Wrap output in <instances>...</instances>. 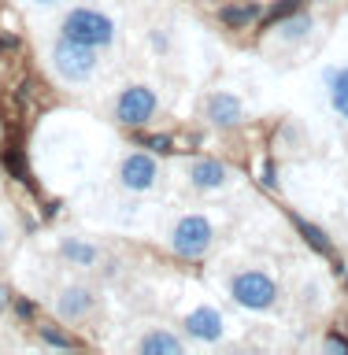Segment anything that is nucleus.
Here are the masks:
<instances>
[{
    "mask_svg": "<svg viewBox=\"0 0 348 355\" xmlns=\"http://www.w3.org/2000/svg\"><path fill=\"white\" fill-rule=\"evenodd\" d=\"M60 37H71L78 44H89V49H108V44H115L119 26L100 8H74L60 22Z\"/></svg>",
    "mask_w": 348,
    "mask_h": 355,
    "instance_id": "obj_1",
    "label": "nucleus"
},
{
    "mask_svg": "<svg viewBox=\"0 0 348 355\" xmlns=\"http://www.w3.org/2000/svg\"><path fill=\"white\" fill-rule=\"evenodd\" d=\"M49 63H52V71L60 74L67 85H85L89 78L97 74V49L78 44L71 37H60L52 44V52H49Z\"/></svg>",
    "mask_w": 348,
    "mask_h": 355,
    "instance_id": "obj_2",
    "label": "nucleus"
},
{
    "mask_svg": "<svg viewBox=\"0 0 348 355\" xmlns=\"http://www.w3.org/2000/svg\"><path fill=\"white\" fill-rule=\"evenodd\" d=\"M226 288H230L233 304L245 311H274L278 304V282L267 270H238V274H230Z\"/></svg>",
    "mask_w": 348,
    "mask_h": 355,
    "instance_id": "obj_3",
    "label": "nucleus"
},
{
    "mask_svg": "<svg viewBox=\"0 0 348 355\" xmlns=\"http://www.w3.org/2000/svg\"><path fill=\"white\" fill-rule=\"evenodd\" d=\"M215 244V230L204 215H182L167 233V248H171L178 259H204Z\"/></svg>",
    "mask_w": 348,
    "mask_h": 355,
    "instance_id": "obj_4",
    "label": "nucleus"
},
{
    "mask_svg": "<svg viewBox=\"0 0 348 355\" xmlns=\"http://www.w3.org/2000/svg\"><path fill=\"white\" fill-rule=\"evenodd\" d=\"M115 182L126 193H152L160 185V163L156 152H126L115 166Z\"/></svg>",
    "mask_w": 348,
    "mask_h": 355,
    "instance_id": "obj_5",
    "label": "nucleus"
},
{
    "mask_svg": "<svg viewBox=\"0 0 348 355\" xmlns=\"http://www.w3.org/2000/svg\"><path fill=\"white\" fill-rule=\"evenodd\" d=\"M156 107H160V96H156L152 85H126L115 100V122L122 126H144Z\"/></svg>",
    "mask_w": 348,
    "mask_h": 355,
    "instance_id": "obj_6",
    "label": "nucleus"
},
{
    "mask_svg": "<svg viewBox=\"0 0 348 355\" xmlns=\"http://www.w3.org/2000/svg\"><path fill=\"white\" fill-rule=\"evenodd\" d=\"M93 307H97V296L89 293L85 285H67L63 293L56 296V315L63 322H82Z\"/></svg>",
    "mask_w": 348,
    "mask_h": 355,
    "instance_id": "obj_7",
    "label": "nucleus"
},
{
    "mask_svg": "<svg viewBox=\"0 0 348 355\" xmlns=\"http://www.w3.org/2000/svg\"><path fill=\"white\" fill-rule=\"evenodd\" d=\"M230 166L219 163V159H197L189 163V185L200 189V193H215V189L230 185Z\"/></svg>",
    "mask_w": 348,
    "mask_h": 355,
    "instance_id": "obj_8",
    "label": "nucleus"
},
{
    "mask_svg": "<svg viewBox=\"0 0 348 355\" xmlns=\"http://www.w3.org/2000/svg\"><path fill=\"white\" fill-rule=\"evenodd\" d=\"M204 115H208L211 126H238L245 119V107L233 93H211L208 104H204Z\"/></svg>",
    "mask_w": 348,
    "mask_h": 355,
    "instance_id": "obj_9",
    "label": "nucleus"
},
{
    "mask_svg": "<svg viewBox=\"0 0 348 355\" xmlns=\"http://www.w3.org/2000/svg\"><path fill=\"white\" fill-rule=\"evenodd\" d=\"M185 333L197 340H204V344H215V340H222V315L215 307H197L193 315L185 318Z\"/></svg>",
    "mask_w": 348,
    "mask_h": 355,
    "instance_id": "obj_10",
    "label": "nucleus"
},
{
    "mask_svg": "<svg viewBox=\"0 0 348 355\" xmlns=\"http://www.w3.org/2000/svg\"><path fill=\"white\" fill-rule=\"evenodd\" d=\"M138 352L141 355H182L185 340L174 337L171 329H152V333H144V337L138 340Z\"/></svg>",
    "mask_w": 348,
    "mask_h": 355,
    "instance_id": "obj_11",
    "label": "nucleus"
},
{
    "mask_svg": "<svg viewBox=\"0 0 348 355\" xmlns=\"http://www.w3.org/2000/svg\"><path fill=\"white\" fill-rule=\"evenodd\" d=\"M322 85H326V93H330L333 111L348 122V67H330V71H322Z\"/></svg>",
    "mask_w": 348,
    "mask_h": 355,
    "instance_id": "obj_12",
    "label": "nucleus"
},
{
    "mask_svg": "<svg viewBox=\"0 0 348 355\" xmlns=\"http://www.w3.org/2000/svg\"><path fill=\"white\" fill-rule=\"evenodd\" d=\"M260 15H263L260 4H226V8L219 11L222 26H230V30H245L249 22H256Z\"/></svg>",
    "mask_w": 348,
    "mask_h": 355,
    "instance_id": "obj_13",
    "label": "nucleus"
},
{
    "mask_svg": "<svg viewBox=\"0 0 348 355\" xmlns=\"http://www.w3.org/2000/svg\"><path fill=\"white\" fill-rule=\"evenodd\" d=\"M60 255L67 263H74V266H93L97 263V248H93V244H85V241H78V237H63Z\"/></svg>",
    "mask_w": 348,
    "mask_h": 355,
    "instance_id": "obj_14",
    "label": "nucleus"
},
{
    "mask_svg": "<svg viewBox=\"0 0 348 355\" xmlns=\"http://www.w3.org/2000/svg\"><path fill=\"white\" fill-rule=\"evenodd\" d=\"M311 26H315V19L308 15V11H297V15L282 19V41H304Z\"/></svg>",
    "mask_w": 348,
    "mask_h": 355,
    "instance_id": "obj_15",
    "label": "nucleus"
},
{
    "mask_svg": "<svg viewBox=\"0 0 348 355\" xmlns=\"http://www.w3.org/2000/svg\"><path fill=\"white\" fill-rule=\"evenodd\" d=\"M293 226L304 233V241L311 244L315 252H322V255H333V244H330V237H326V230H319L315 222H308V218H293Z\"/></svg>",
    "mask_w": 348,
    "mask_h": 355,
    "instance_id": "obj_16",
    "label": "nucleus"
},
{
    "mask_svg": "<svg viewBox=\"0 0 348 355\" xmlns=\"http://www.w3.org/2000/svg\"><path fill=\"white\" fill-rule=\"evenodd\" d=\"M297 11H304V0H278L271 11H263V15H260V22H263V26H274V22L297 15Z\"/></svg>",
    "mask_w": 348,
    "mask_h": 355,
    "instance_id": "obj_17",
    "label": "nucleus"
},
{
    "mask_svg": "<svg viewBox=\"0 0 348 355\" xmlns=\"http://www.w3.org/2000/svg\"><path fill=\"white\" fill-rule=\"evenodd\" d=\"M4 166L11 171V178H15V182H30V174H26V163H22V152H19L15 137H11V141H8V148H4Z\"/></svg>",
    "mask_w": 348,
    "mask_h": 355,
    "instance_id": "obj_18",
    "label": "nucleus"
},
{
    "mask_svg": "<svg viewBox=\"0 0 348 355\" xmlns=\"http://www.w3.org/2000/svg\"><path fill=\"white\" fill-rule=\"evenodd\" d=\"M38 337H41V344H49V348H63V352L74 348V337H67L63 329H52V326H38Z\"/></svg>",
    "mask_w": 348,
    "mask_h": 355,
    "instance_id": "obj_19",
    "label": "nucleus"
},
{
    "mask_svg": "<svg viewBox=\"0 0 348 355\" xmlns=\"http://www.w3.org/2000/svg\"><path fill=\"white\" fill-rule=\"evenodd\" d=\"M141 148H149L156 155H167V152H174V141L167 137V133H144L141 137Z\"/></svg>",
    "mask_w": 348,
    "mask_h": 355,
    "instance_id": "obj_20",
    "label": "nucleus"
},
{
    "mask_svg": "<svg viewBox=\"0 0 348 355\" xmlns=\"http://www.w3.org/2000/svg\"><path fill=\"white\" fill-rule=\"evenodd\" d=\"M11 304H15L19 318H33V304H30V300H11Z\"/></svg>",
    "mask_w": 348,
    "mask_h": 355,
    "instance_id": "obj_21",
    "label": "nucleus"
},
{
    "mask_svg": "<svg viewBox=\"0 0 348 355\" xmlns=\"http://www.w3.org/2000/svg\"><path fill=\"white\" fill-rule=\"evenodd\" d=\"M326 344H330L333 352H345V355H348V340H345V337H338V333H333V337H330Z\"/></svg>",
    "mask_w": 348,
    "mask_h": 355,
    "instance_id": "obj_22",
    "label": "nucleus"
},
{
    "mask_svg": "<svg viewBox=\"0 0 348 355\" xmlns=\"http://www.w3.org/2000/svg\"><path fill=\"white\" fill-rule=\"evenodd\" d=\"M8 304H11V293H8V288H4V285H0V311H4Z\"/></svg>",
    "mask_w": 348,
    "mask_h": 355,
    "instance_id": "obj_23",
    "label": "nucleus"
},
{
    "mask_svg": "<svg viewBox=\"0 0 348 355\" xmlns=\"http://www.w3.org/2000/svg\"><path fill=\"white\" fill-rule=\"evenodd\" d=\"M30 4H38V8H56V4H63V0H30Z\"/></svg>",
    "mask_w": 348,
    "mask_h": 355,
    "instance_id": "obj_24",
    "label": "nucleus"
},
{
    "mask_svg": "<svg viewBox=\"0 0 348 355\" xmlns=\"http://www.w3.org/2000/svg\"><path fill=\"white\" fill-rule=\"evenodd\" d=\"M4 244H8V222L0 218V248H4Z\"/></svg>",
    "mask_w": 348,
    "mask_h": 355,
    "instance_id": "obj_25",
    "label": "nucleus"
}]
</instances>
